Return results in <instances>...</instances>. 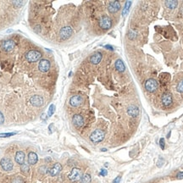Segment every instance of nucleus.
I'll return each mask as SVG.
<instances>
[{"instance_id": "0eeeda50", "label": "nucleus", "mask_w": 183, "mask_h": 183, "mask_svg": "<svg viewBox=\"0 0 183 183\" xmlns=\"http://www.w3.org/2000/svg\"><path fill=\"white\" fill-rule=\"evenodd\" d=\"M0 165L5 171H10L13 169V163L9 158H3L0 161Z\"/></svg>"}, {"instance_id": "e433bc0d", "label": "nucleus", "mask_w": 183, "mask_h": 183, "mask_svg": "<svg viewBox=\"0 0 183 183\" xmlns=\"http://www.w3.org/2000/svg\"><path fill=\"white\" fill-rule=\"evenodd\" d=\"M104 48H108V49H109V50H112V51L114 50L113 47H112V46H110V45H105V46H104Z\"/></svg>"}, {"instance_id": "423d86ee", "label": "nucleus", "mask_w": 183, "mask_h": 183, "mask_svg": "<svg viewBox=\"0 0 183 183\" xmlns=\"http://www.w3.org/2000/svg\"><path fill=\"white\" fill-rule=\"evenodd\" d=\"M158 82L157 81L155 80V79H148V80L146 81V82H145V89L149 92V93H154L158 89Z\"/></svg>"}, {"instance_id": "2eb2a0df", "label": "nucleus", "mask_w": 183, "mask_h": 183, "mask_svg": "<svg viewBox=\"0 0 183 183\" xmlns=\"http://www.w3.org/2000/svg\"><path fill=\"white\" fill-rule=\"evenodd\" d=\"M161 102L163 103V105L164 106H170V104L172 103L173 102V98H172V95L169 93H164L162 96V98H161Z\"/></svg>"}, {"instance_id": "39448f33", "label": "nucleus", "mask_w": 183, "mask_h": 183, "mask_svg": "<svg viewBox=\"0 0 183 183\" xmlns=\"http://www.w3.org/2000/svg\"><path fill=\"white\" fill-rule=\"evenodd\" d=\"M72 34H73V30L70 26H65L61 28V30H59V37L60 39L63 41L69 39Z\"/></svg>"}, {"instance_id": "bb28decb", "label": "nucleus", "mask_w": 183, "mask_h": 183, "mask_svg": "<svg viewBox=\"0 0 183 183\" xmlns=\"http://www.w3.org/2000/svg\"><path fill=\"white\" fill-rule=\"evenodd\" d=\"M176 89H177V91L179 92V93H183V80H181L179 83H178Z\"/></svg>"}, {"instance_id": "f3484780", "label": "nucleus", "mask_w": 183, "mask_h": 183, "mask_svg": "<svg viewBox=\"0 0 183 183\" xmlns=\"http://www.w3.org/2000/svg\"><path fill=\"white\" fill-rule=\"evenodd\" d=\"M102 58H103L102 53L100 52H96L90 57V62L93 65H98L101 62Z\"/></svg>"}, {"instance_id": "a211bd4d", "label": "nucleus", "mask_w": 183, "mask_h": 183, "mask_svg": "<svg viewBox=\"0 0 183 183\" xmlns=\"http://www.w3.org/2000/svg\"><path fill=\"white\" fill-rule=\"evenodd\" d=\"M25 157V154L22 151H18L16 152V154H15V157H14L15 162H16L17 164H19L21 165L22 164H24Z\"/></svg>"}, {"instance_id": "b1692460", "label": "nucleus", "mask_w": 183, "mask_h": 183, "mask_svg": "<svg viewBox=\"0 0 183 183\" xmlns=\"http://www.w3.org/2000/svg\"><path fill=\"white\" fill-rule=\"evenodd\" d=\"M20 170H21V171L23 173H28L30 170V167H29V164H22L20 165Z\"/></svg>"}, {"instance_id": "a878e982", "label": "nucleus", "mask_w": 183, "mask_h": 183, "mask_svg": "<svg viewBox=\"0 0 183 183\" xmlns=\"http://www.w3.org/2000/svg\"><path fill=\"white\" fill-rule=\"evenodd\" d=\"M55 112V105L54 104H51L49 109H48V117L52 116L53 114H54Z\"/></svg>"}, {"instance_id": "f03ea898", "label": "nucleus", "mask_w": 183, "mask_h": 183, "mask_svg": "<svg viewBox=\"0 0 183 183\" xmlns=\"http://www.w3.org/2000/svg\"><path fill=\"white\" fill-rule=\"evenodd\" d=\"M98 25L100 28H102L103 30H109V28H111L112 26V20L109 16L107 15H103L100 18L98 21Z\"/></svg>"}, {"instance_id": "cd10ccee", "label": "nucleus", "mask_w": 183, "mask_h": 183, "mask_svg": "<svg viewBox=\"0 0 183 183\" xmlns=\"http://www.w3.org/2000/svg\"><path fill=\"white\" fill-rule=\"evenodd\" d=\"M16 134V132H9V133H0V137H9Z\"/></svg>"}, {"instance_id": "9b49d317", "label": "nucleus", "mask_w": 183, "mask_h": 183, "mask_svg": "<svg viewBox=\"0 0 183 183\" xmlns=\"http://www.w3.org/2000/svg\"><path fill=\"white\" fill-rule=\"evenodd\" d=\"M61 170H62V165L59 163H56V164H53V167H51L48 170V173H49L51 176H55V175L59 174Z\"/></svg>"}, {"instance_id": "393cba45", "label": "nucleus", "mask_w": 183, "mask_h": 183, "mask_svg": "<svg viewBox=\"0 0 183 183\" xmlns=\"http://www.w3.org/2000/svg\"><path fill=\"white\" fill-rule=\"evenodd\" d=\"M11 183H25V180H23L22 177L15 176L14 178H13V179H12Z\"/></svg>"}, {"instance_id": "c9c22d12", "label": "nucleus", "mask_w": 183, "mask_h": 183, "mask_svg": "<svg viewBox=\"0 0 183 183\" xmlns=\"http://www.w3.org/2000/svg\"><path fill=\"white\" fill-rule=\"evenodd\" d=\"M163 164H164V161H162V159H159V162H158V166L159 167H161L162 165H163Z\"/></svg>"}, {"instance_id": "7ed1b4c3", "label": "nucleus", "mask_w": 183, "mask_h": 183, "mask_svg": "<svg viewBox=\"0 0 183 183\" xmlns=\"http://www.w3.org/2000/svg\"><path fill=\"white\" fill-rule=\"evenodd\" d=\"M81 176H82L81 170L80 169H78V168H74V169H72V170L70 171V174H69L68 178L70 179V181L75 182V181L80 180Z\"/></svg>"}, {"instance_id": "4be33fe9", "label": "nucleus", "mask_w": 183, "mask_h": 183, "mask_svg": "<svg viewBox=\"0 0 183 183\" xmlns=\"http://www.w3.org/2000/svg\"><path fill=\"white\" fill-rule=\"evenodd\" d=\"M131 1H127L126 4H125V6H124V9H123V11H122V15L123 16H126V15L128 14L129 10H130V7H131Z\"/></svg>"}, {"instance_id": "7c9ffc66", "label": "nucleus", "mask_w": 183, "mask_h": 183, "mask_svg": "<svg viewBox=\"0 0 183 183\" xmlns=\"http://www.w3.org/2000/svg\"><path fill=\"white\" fill-rule=\"evenodd\" d=\"M120 180H121V176L120 175H118V176L113 180V183H120Z\"/></svg>"}, {"instance_id": "473e14b6", "label": "nucleus", "mask_w": 183, "mask_h": 183, "mask_svg": "<svg viewBox=\"0 0 183 183\" xmlns=\"http://www.w3.org/2000/svg\"><path fill=\"white\" fill-rule=\"evenodd\" d=\"M24 4H25V2H16V1L13 2V4L17 5V6H20V5H23Z\"/></svg>"}, {"instance_id": "412c9836", "label": "nucleus", "mask_w": 183, "mask_h": 183, "mask_svg": "<svg viewBox=\"0 0 183 183\" xmlns=\"http://www.w3.org/2000/svg\"><path fill=\"white\" fill-rule=\"evenodd\" d=\"M165 6L167 8H169L170 9H174L175 8L177 7L178 5V2L177 1H175V0H172V1H166L164 3Z\"/></svg>"}, {"instance_id": "c85d7f7f", "label": "nucleus", "mask_w": 183, "mask_h": 183, "mask_svg": "<svg viewBox=\"0 0 183 183\" xmlns=\"http://www.w3.org/2000/svg\"><path fill=\"white\" fill-rule=\"evenodd\" d=\"M159 145L161 149H164V138H160L159 140Z\"/></svg>"}, {"instance_id": "5701e85b", "label": "nucleus", "mask_w": 183, "mask_h": 183, "mask_svg": "<svg viewBox=\"0 0 183 183\" xmlns=\"http://www.w3.org/2000/svg\"><path fill=\"white\" fill-rule=\"evenodd\" d=\"M91 175L89 174H85L81 176L80 182L81 183H90L91 182Z\"/></svg>"}, {"instance_id": "72a5a7b5", "label": "nucleus", "mask_w": 183, "mask_h": 183, "mask_svg": "<svg viewBox=\"0 0 183 183\" xmlns=\"http://www.w3.org/2000/svg\"><path fill=\"white\" fill-rule=\"evenodd\" d=\"M177 179H183V172H179L176 175Z\"/></svg>"}, {"instance_id": "20e7f679", "label": "nucleus", "mask_w": 183, "mask_h": 183, "mask_svg": "<svg viewBox=\"0 0 183 183\" xmlns=\"http://www.w3.org/2000/svg\"><path fill=\"white\" fill-rule=\"evenodd\" d=\"M25 58L29 62H36L42 58V53L37 50H30L25 54Z\"/></svg>"}, {"instance_id": "1a4fd4ad", "label": "nucleus", "mask_w": 183, "mask_h": 183, "mask_svg": "<svg viewBox=\"0 0 183 183\" xmlns=\"http://www.w3.org/2000/svg\"><path fill=\"white\" fill-rule=\"evenodd\" d=\"M119 9H120V4L119 1H112L108 5V10L111 14L118 12Z\"/></svg>"}, {"instance_id": "f257e3e1", "label": "nucleus", "mask_w": 183, "mask_h": 183, "mask_svg": "<svg viewBox=\"0 0 183 183\" xmlns=\"http://www.w3.org/2000/svg\"><path fill=\"white\" fill-rule=\"evenodd\" d=\"M104 136H105V133H104L102 130L97 129L91 133L90 140L93 143H98V142L103 141L104 138Z\"/></svg>"}, {"instance_id": "4468645a", "label": "nucleus", "mask_w": 183, "mask_h": 183, "mask_svg": "<svg viewBox=\"0 0 183 183\" xmlns=\"http://www.w3.org/2000/svg\"><path fill=\"white\" fill-rule=\"evenodd\" d=\"M82 97L80 95H75L72 96L70 99V104L72 107H78L82 103Z\"/></svg>"}, {"instance_id": "ddd939ff", "label": "nucleus", "mask_w": 183, "mask_h": 183, "mask_svg": "<svg viewBox=\"0 0 183 183\" xmlns=\"http://www.w3.org/2000/svg\"><path fill=\"white\" fill-rule=\"evenodd\" d=\"M38 69L41 72H47L50 69V62L48 59H42L38 65Z\"/></svg>"}, {"instance_id": "c756f323", "label": "nucleus", "mask_w": 183, "mask_h": 183, "mask_svg": "<svg viewBox=\"0 0 183 183\" xmlns=\"http://www.w3.org/2000/svg\"><path fill=\"white\" fill-rule=\"evenodd\" d=\"M107 174H108V171H107L106 170H104V169L101 170L100 173H99V175H102V176H105V175H107Z\"/></svg>"}, {"instance_id": "2f4dec72", "label": "nucleus", "mask_w": 183, "mask_h": 183, "mask_svg": "<svg viewBox=\"0 0 183 183\" xmlns=\"http://www.w3.org/2000/svg\"><path fill=\"white\" fill-rule=\"evenodd\" d=\"M4 123V117L1 112H0V125H3Z\"/></svg>"}, {"instance_id": "4c0bfd02", "label": "nucleus", "mask_w": 183, "mask_h": 183, "mask_svg": "<svg viewBox=\"0 0 183 183\" xmlns=\"http://www.w3.org/2000/svg\"><path fill=\"white\" fill-rule=\"evenodd\" d=\"M180 14L183 15V6H182L181 8H180Z\"/></svg>"}, {"instance_id": "f8f14e48", "label": "nucleus", "mask_w": 183, "mask_h": 183, "mask_svg": "<svg viewBox=\"0 0 183 183\" xmlns=\"http://www.w3.org/2000/svg\"><path fill=\"white\" fill-rule=\"evenodd\" d=\"M30 103L35 107H41L43 104V98L39 95L32 96L30 99Z\"/></svg>"}, {"instance_id": "f704fd0d", "label": "nucleus", "mask_w": 183, "mask_h": 183, "mask_svg": "<svg viewBox=\"0 0 183 183\" xmlns=\"http://www.w3.org/2000/svg\"><path fill=\"white\" fill-rule=\"evenodd\" d=\"M41 119H42V120H47V119H48V115L46 114H42V116H41Z\"/></svg>"}, {"instance_id": "aec40b11", "label": "nucleus", "mask_w": 183, "mask_h": 183, "mask_svg": "<svg viewBox=\"0 0 183 183\" xmlns=\"http://www.w3.org/2000/svg\"><path fill=\"white\" fill-rule=\"evenodd\" d=\"M114 66H115V69L119 72H124V71L126 70V65H125V64L123 63V61L119 59V58L115 61Z\"/></svg>"}, {"instance_id": "dca6fc26", "label": "nucleus", "mask_w": 183, "mask_h": 183, "mask_svg": "<svg viewBox=\"0 0 183 183\" xmlns=\"http://www.w3.org/2000/svg\"><path fill=\"white\" fill-rule=\"evenodd\" d=\"M72 123L76 127H81L84 125V119L81 114H75L72 118Z\"/></svg>"}, {"instance_id": "9d476101", "label": "nucleus", "mask_w": 183, "mask_h": 183, "mask_svg": "<svg viewBox=\"0 0 183 183\" xmlns=\"http://www.w3.org/2000/svg\"><path fill=\"white\" fill-rule=\"evenodd\" d=\"M139 113H140L139 108L137 106L134 105V104H131V105L127 108V114L131 117H133V118L137 117L139 115Z\"/></svg>"}, {"instance_id": "6e6552de", "label": "nucleus", "mask_w": 183, "mask_h": 183, "mask_svg": "<svg viewBox=\"0 0 183 183\" xmlns=\"http://www.w3.org/2000/svg\"><path fill=\"white\" fill-rule=\"evenodd\" d=\"M1 47L3 49L4 51H6V52H10V51H12L14 48L15 42L13 40H10V39L5 40L2 42Z\"/></svg>"}, {"instance_id": "6ab92c4d", "label": "nucleus", "mask_w": 183, "mask_h": 183, "mask_svg": "<svg viewBox=\"0 0 183 183\" xmlns=\"http://www.w3.org/2000/svg\"><path fill=\"white\" fill-rule=\"evenodd\" d=\"M38 160V157L37 154L34 152H30L29 154H28V164L30 165H33L35 164H37Z\"/></svg>"}]
</instances>
